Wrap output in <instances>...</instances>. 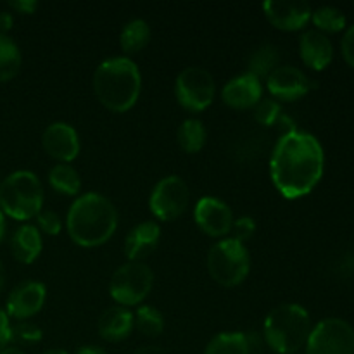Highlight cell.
<instances>
[{
	"label": "cell",
	"mask_w": 354,
	"mask_h": 354,
	"mask_svg": "<svg viewBox=\"0 0 354 354\" xmlns=\"http://www.w3.org/2000/svg\"><path fill=\"white\" fill-rule=\"evenodd\" d=\"M315 82L296 66H279L272 75L266 78V88H268L272 99L277 102H296L313 90Z\"/></svg>",
	"instance_id": "8fae6325"
},
{
	"label": "cell",
	"mask_w": 354,
	"mask_h": 354,
	"mask_svg": "<svg viewBox=\"0 0 354 354\" xmlns=\"http://www.w3.org/2000/svg\"><path fill=\"white\" fill-rule=\"evenodd\" d=\"M41 248H44L41 234L35 225H21L10 237V252L23 265H31L40 256Z\"/></svg>",
	"instance_id": "ffe728a7"
},
{
	"label": "cell",
	"mask_w": 354,
	"mask_h": 354,
	"mask_svg": "<svg viewBox=\"0 0 354 354\" xmlns=\"http://www.w3.org/2000/svg\"><path fill=\"white\" fill-rule=\"evenodd\" d=\"M254 232H256V221L252 220L251 216H241L234 221V227H232V234H234V237L232 239L245 244V241H249V239L254 235Z\"/></svg>",
	"instance_id": "1f68e13d"
},
{
	"label": "cell",
	"mask_w": 354,
	"mask_h": 354,
	"mask_svg": "<svg viewBox=\"0 0 354 354\" xmlns=\"http://www.w3.org/2000/svg\"><path fill=\"white\" fill-rule=\"evenodd\" d=\"M133 354H168V353H166L162 348H159V346H142V348H138Z\"/></svg>",
	"instance_id": "74e56055"
},
{
	"label": "cell",
	"mask_w": 354,
	"mask_h": 354,
	"mask_svg": "<svg viewBox=\"0 0 354 354\" xmlns=\"http://www.w3.org/2000/svg\"><path fill=\"white\" fill-rule=\"evenodd\" d=\"M66 228L75 244L82 248H99L116 232L118 209L104 194L85 192L69 206Z\"/></svg>",
	"instance_id": "7a4b0ae2"
},
{
	"label": "cell",
	"mask_w": 354,
	"mask_h": 354,
	"mask_svg": "<svg viewBox=\"0 0 354 354\" xmlns=\"http://www.w3.org/2000/svg\"><path fill=\"white\" fill-rule=\"evenodd\" d=\"M221 99L232 109H254L263 99V83L251 73L234 76L221 88Z\"/></svg>",
	"instance_id": "2e32d148"
},
{
	"label": "cell",
	"mask_w": 354,
	"mask_h": 354,
	"mask_svg": "<svg viewBox=\"0 0 354 354\" xmlns=\"http://www.w3.org/2000/svg\"><path fill=\"white\" fill-rule=\"evenodd\" d=\"M14 17L10 12H0V33L7 35V31L12 28Z\"/></svg>",
	"instance_id": "d590c367"
},
{
	"label": "cell",
	"mask_w": 354,
	"mask_h": 354,
	"mask_svg": "<svg viewBox=\"0 0 354 354\" xmlns=\"http://www.w3.org/2000/svg\"><path fill=\"white\" fill-rule=\"evenodd\" d=\"M161 241V227L158 221H140L128 232L124 239V254L128 261H142L149 254L154 252V249Z\"/></svg>",
	"instance_id": "ac0fdd59"
},
{
	"label": "cell",
	"mask_w": 354,
	"mask_h": 354,
	"mask_svg": "<svg viewBox=\"0 0 354 354\" xmlns=\"http://www.w3.org/2000/svg\"><path fill=\"white\" fill-rule=\"evenodd\" d=\"M154 287V272L144 261H128L118 266L109 280V294L120 306L142 304Z\"/></svg>",
	"instance_id": "52a82bcc"
},
{
	"label": "cell",
	"mask_w": 354,
	"mask_h": 354,
	"mask_svg": "<svg viewBox=\"0 0 354 354\" xmlns=\"http://www.w3.org/2000/svg\"><path fill=\"white\" fill-rule=\"evenodd\" d=\"M311 21L315 24V30L322 33H339L346 28V14L339 7L322 6L311 12Z\"/></svg>",
	"instance_id": "83f0119b"
},
{
	"label": "cell",
	"mask_w": 354,
	"mask_h": 354,
	"mask_svg": "<svg viewBox=\"0 0 354 354\" xmlns=\"http://www.w3.org/2000/svg\"><path fill=\"white\" fill-rule=\"evenodd\" d=\"M48 183L61 196H78L82 189V176L75 166L68 162H57L48 171Z\"/></svg>",
	"instance_id": "7402d4cb"
},
{
	"label": "cell",
	"mask_w": 354,
	"mask_h": 354,
	"mask_svg": "<svg viewBox=\"0 0 354 354\" xmlns=\"http://www.w3.org/2000/svg\"><path fill=\"white\" fill-rule=\"evenodd\" d=\"M151 41V26L145 19L135 17L123 26L120 33V45L127 54H135L145 48Z\"/></svg>",
	"instance_id": "603a6c76"
},
{
	"label": "cell",
	"mask_w": 354,
	"mask_h": 354,
	"mask_svg": "<svg viewBox=\"0 0 354 354\" xmlns=\"http://www.w3.org/2000/svg\"><path fill=\"white\" fill-rule=\"evenodd\" d=\"M280 114H282L280 102H277L272 97H265V99L259 100L254 107V120L256 123L261 124V127H275Z\"/></svg>",
	"instance_id": "f1b7e54d"
},
{
	"label": "cell",
	"mask_w": 354,
	"mask_h": 354,
	"mask_svg": "<svg viewBox=\"0 0 354 354\" xmlns=\"http://www.w3.org/2000/svg\"><path fill=\"white\" fill-rule=\"evenodd\" d=\"M47 299V287L37 280H28L10 290L7 297L6 313L9 318L24 322L40 313Z\"/></svg>",
	"instance_id": "5bb4252c"
},
{
	"label": "cell",
	"mask_w": 354,
	"mask_h": 354,
	"mask_svg": "<svg viewBox=\"0 0 354 354\" xmlns=\"http://www.w3.org/2000/svg\"><path fill=\"white\" fill-rule=\"evenodd\" d=\"M41 147L57 162H71L78 158L82 142L73 124L66 121H54L41 133Z\"/></svg>",
	"instance_id": "4fadbf2b"
},
{
	"label": "cell",
	"mask_w": 354,
	"mask_h": 354,
	"mask_svg": "<svg viewBox=\"0 0 354 354\" xmlns=\"http://www.w3.org/2000/svg\"><path fill=\"white\" fill-rule=\"evenodd\" d=\"M204 354H251V348L242 332H221L207 342Z\"/></svg>",
	"instance_id": "d4e9b609"
},
{
	"label": "cell",
	"mask_w": 354,
	"mask_h": 354,
	"mask_svg": "<svg viewBox=\"0 0 354 354\" xmlns=\"http://www.w3.org/2000/svg\"><path fill=\"white\" fill-rule=\"evenodd\" d=\"M135 328L133 311L116 304L102 311L97 322L99 335L107 342H121L131 335Z\"/></svg>",
	"instance_id": "d6986e66"
},
{
	"label": "cell",
	"mask_w": 354,
	"mask_h": 354,
	"mask_svg": "<svg viewBox=\"0 0 354 354\" xmlns=\"http://www.w3.org/2000/svg\"><path fill=\"white\" fill-rule=\"evenodd\" d=\"M207 131L206 127L197 118H187L176 130V140L178 145L189 154H196L206 145Z\"/></svg>",
	"instance_id": "cb8c5ba5"
},
{
	"label": "cell",
	"mask_w": 354,
	"mask_h": 354,
	"mask_svg": "<svg viewBox=\"0 0 354 354\" xmlns=\"http://www.w3.org/2000/svg\"><path fill=\"white\" fill-rule=\"evenodd\" d=\"M311 317L301 304L283 303L273 308L263 324V341L277 354H296L311 334Z\"/></svg>",
	"instance_id": "277c9868"
},
{
	"label": "cell",
	"mask_w": 354,
	"mask_h": 354,
	"mask_svg": "<svg viewBox=\"0 0 354 354\" xmlns=\"http://www.w3.org/2000/svg\"><path fill=\"white\" fill-rule=\"evenodd\" d=\"M37 228L40 230V234L47 235H59L62 230V220L55 211L50 209H41L37 216Z\"/></svg>",
	"instance_id": "4dcf8cb0"
},
{
	"label": "cell",
	"mask_w": 354,
	"mask_h": 354,
	"mask_svg": "<svg viewBox=\"0 0 354 354\" xmlns=\"http://www.w3.org/2000/svg\"><path fill=\"white\" fill-rule=\"evenodd\" d=\"M40 354H69V353L64 351V349L55 348V349H47V351H44V353H40Z\"/></svg>",
	"instance_id": "b9f144b4"
},
{
	"label": "cell",
	"mask_w": 354,
	"mask_h": 354,
	"mask_svg": "<svg viewBox=\"0 0 354 354\" xmlns=\"http://www.w3.org/2000/svg\"><path fill=\"white\" fill-rule=\"evenodd\" d=\"M41 328L26 320L10 325V342L14 344H37L41 341Z\"/></svg>",
	"instance_id": "f546056e"
},
{
	"label": "cell",
	"mask_w": 354,
	"mask_h": 354,
	"mask_svg": "<svg viewBox=\"0 0 354 354\" xmlns=\"http://www.w3.org/2000/svg\"><path fill=\"white\" fill-rule=\"evenodd\" d=\"M280 66V50L272 44L256 47L248 57V73L258 80H265Z\"/></svg>",
	"instance_id": "44dd1931"
},
{
	"label": "cell",
	"mask_w": 354,
	"mask_h": 354,
	"mask_svg": "<svg viewBox=\"0 0 354 354\" xmlns=\"http://www.w3.org/2000/svg\"><path fill=\"white\" fill-rule=\"evenodd\" d=\"M341 50L346 62L354 68V24L344 31V37H342L341 41Z\"/></svg>",
	"instance_id": "d6a6232c"
},
{
	"label": "cell",
	"mask_w": 354,
	"mask_h": 354,
	"mask_svg": "<svg viewBox=\"0 0 354 354\" xmlns=\"http://www.w3.org/2000/svg\"><path fill=\"white\" fill-rule=\"evenodd\" d=\"M216 83L213 75L201 66L182 69L175 80V97L183 109L201 113L213 104Z\"/></svg>",
	"instance_id": "ba28073f"
},
{
	"label": "cell",
	"mask_w": 354,
	"mask_h": 354,
	"mask_svg": "<svg viewBox=\"0 0 354 354\" xmlns=\"http://www.w3.org/2000/svg\"><path fill=\"white\" fill-rule=\"evenodd\" d=\"M75 354H109V353H107L104 348H100V346L86 344V346H82V348L76 349Z\"/></svg>",
	"instance_id": "8d00e7d4"
},
{
	"label": "cell",
	"mask_w": 354,
	"mask_h": 354,
	"mask_svg": "<svg viewBox=\"0 0 354 354\" xmlns=\"http://www.w3.org/2000/svg\"><path fill=\"white\" fill-rule=\"evenodd\" d=\"M92 88L99 102L113 113H127L137 104L142 92L138 64L128 55H114L97 66Z\"/></svg>",
	"instance_id": "3957f363"
},
{
	"label": "cell",
	"mask_w": 354,
	"mask_h": 354,
	"mask_svg": "<svg viewBox=\"0 0 354 354\" xmlns=\"http://www.w3.org/2000/svg\"><path fill=\"white\" fill-rule=\"evenodd\" d=\"M306 354H354V327L342 318L318 322L308 337Z\"/></svg>",
	"instance_id": "30bf717a"
},
{
	"label": "cell",
	"mask_w": 354,
	"mask_h": 354,
	"mask_svg": "<svg viewBox=\"0 0 354 354\" xmlns=\"http://www.w3.org/2000/svg\"><path fill=\"white\" fill-rule=\"evenodd\" d=\"M9 7L21 14H33L38 9V2H35V0H10Z\"/></svg>",
	"instance_id": "e575fe53"
},
{
	"label": "cell",
	"mask_w": 354,
	"mask_h": 354,
	"mask_svg": "<svg viewBox=\"0 0 354 354\" xmlns=\"http://www.w3.org/2000/svg\"><path fill=\"white\" fill-rule=\"evenodd\" d=\"M10 344V320L3 310H0V353Z\"/></svg>",
	"instance_id": "836d02e7"
},
{
	"label": "cell",
	"mask_w": 354,
	"mask_h": 354,
	"mask_svg": "<svg viewBox=\"0 0 354 354\" xmlns=\"http://www.w3.org/2000/svg\"><path fill=\"white\" fill-rule=\"evenodd\" d=\"M133 322L135 328L142 335H147V337H158L165 330V317H162V313L158 308L149 306V304H142V306L137 308V311L133 313Z\"/></svg>",
	"instance_id": "4316f807"
},
{
	"label": "cell",
	"mask_w": 354,
	"mask_h": 354,
	"mask_svg": "<svg viewBox=\"0 0 354 354\" xmlns=\"http://www.w3.org/2000/svg\"><path fill=\"white\" fill-rule=\"evenodd\" d=\"M263 10L270 23L282 31H297L311 21V6L304 0H266Z\"/></svg>",
	"instance_id": "9a60e30c"
},
{
	"label": "cell",
	"mask_w": 354,
	"mask_h": 354,
	"mask_svg": "<svg viewBox=\"0 0 354 354\" xmlns=\"http://www.w3.org/2000/svg\"><path fill=\"white\" fill-rule=\"evenodd\" d=\"M3 234H6V218H3V213L0 211V242H2Z\"/></svg>",
	"instance_id": "ab89813d"
},
{
	"label": "cell",
	"mask_w": 354,
	"mask_h": 354,
	"mask_svg": "<svg viewBox=\"0 0 354 354\" xmlns=\"http://www.w3.org/2000/svg\"><path fill=\"white\" fill-rule=\"evenodd\" d=\"M190 190L178 175H168L159 180L149 196V207L156 220L173 221L189 207Z\"/></svg>",
	"instance_id": "9c48e42d"
},
{
	"label": "cell",
	"mask_w": 354,
	"mask_h": 354,
	"mask_svg": "<svg viewBox=\"0 0 354 354\" xmlns=\"http://www.w3.org/2000/svg\"><path fill=\"white\" fill-rule=\"evenodd\" d=\"M299 54L308 68L322 71L334 59V45H332L328 35L313 28V30H306L301 33Z\"/></svg>",
	"instance_id": "e0dca14e"
},
{
	"label": "cell",
	"mask_w": 354,
	"mask_h": 354,
	"mask_svg": "<svg viewBox=\"0 0 354 354\" xmlns=\"http://www.w3.org/2000/svg\"><path fill=\"white\" fill-rule=\"evenodd\" d=\"M194 220L204 234L221 239L232 232L235 216L232 207L225 201L206 196L197 201L194 207Z\"/></svg>",
	"instance_id": "7c38bea8"
},
{
	"label": "cell",
	"mask_w": 354,
	"mask_h": 354,
	"mask_svg": "<svg viewBox=\"0 0 354 354\" xmlns=\"http://www.w3.org/2000/svg\"><path fill=\"white\" fill-rule=\"evenodd\" d=\"M3 286H6V272H3V266L0 263V294H2Z\"/></svg>",
	"instance_id": "60d3db41"
},
{
	"label": "cell",
	"mask_w": 354,
	"mask_h": 354,
	"mask_svg": "<svg viewBox=\"0 0 354 354\" xmlns=\"http://www.w3.org/2000/svg\"><path fill=\"white\" fill-rule=\"evenodd\" d=\"M44 199V185L33 171L17 169L0 182V211L17 221L37 218Z\"/></svg>",
	"instance_id": "5b68a950"
},
{
	"label": "cell",
	"mask_w": 354,
	"mask_h": 354,
	"mask_svg": "<svg viewBox=\"0 0 354 354\" xmlns=\"http://www.w3.org/2000/svg\"><path fill=\"white\" fill-rule=\"evenodd\" d=\"M0 354H24L23 351H21L19 348H17V346H7L6 349H3L2 353Z\"/></svg>",
	"instance_id": "f35d334b"
},
{
	"label": "cell",
	"mask_w": 354,
	"mask_h": 354,
	"mask_svg": "<svg viewBox=\"0 0 354 354\" xmlns=\"http://www.w3.org/2000/svg\"><path fill=\"white\" fill-rule=\"evenodd\" d=\"M325 152L320 140L308 131L280 135L270 156V176L286 199L308 196L324 176Z\"/></svg>",
	"instance_id": "6da1fadb"
},
{
	"label": "cell",
	"mask_w": 354,
	"mask_h": 354,
	"mask_svg": "<svg viewBox=\"0 0 354 354\" xmlns=\"http://www.w3.org/2000/svg\"><path fill=\"white\" fill-rule=\"evenodd\" d=\"M23 55L19 47L9 35L0 33V83L9 82L19 73Z\"/></svg>",
	"instance_id": "484cf974"
},
{
	"label": "cell",
	"mask_w": 354,
	"mask_h": 354,
	"mask_svg": "<svg viewBox=\"0 0 354 354\" xmlns=\"http://www.w3.org/2000/svg\"><path fill=\"white\" fill-rule=\"evenodd\" d=\"M207 272L223 287H235L251 272V254L242 242L227 237L211 245L207 252Z\"/></svg>",
	"instance_id": "8992f818"
}]
</instances>
